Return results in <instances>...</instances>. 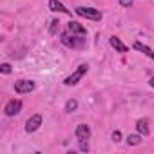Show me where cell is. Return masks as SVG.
Returning <instances> with one entry per match:
<instances>
[{
    "instance_id": "cell-1",
    "label": "cell",
    "mask_w": 154,
    "mask_h": 154,
    "mask_svg": "<svg viewBox=\"0 0 154 154\" xmlns=\"http://www.w3.org/2000/svg\"><path fill=\"white\" fill-rule=\"evenodd\" d=\"M76 15H80L87 20H102V11L94 8H76Z\"/></svg>"
},
{
    "instance_id": "cell-2",
    "label": "cell",
    "mask_w": 154,
    "mask_h": 154,
    "mask_svg": "<svg viewBox=\"0 0 154 154\" xmlns=\"http://www.w3.org/2000/svg\"><path fill=\"white\" fill-rule=\"evenodd\" d=\"M87 69H89V67H87L85 63H84V65H80V67L76 69L71 76H67V78L63 80V84H65V85H76V84H78V82L84 78V74L87 72Z\"/></svg>"
},
{
    "instance_id": "cell-3",
    "label": "cell",
    "mask_w": 154,
    "mask_h": 154,
    "mask_svg": "<svg viewBox=\"0 0 154 154\" xmlns=\"http://www.w3.org/2000/svg\"><path fill=\"white\" fill-rule=\"evenodd\" d=\"M33 89H35V82H31V80H18V82H15V91L18 94H27Z\"/></svg>"
},
{
    "instance_id": "cell-4",
    "label": "cell",
    "mask_w": 154,
    "mask_h": 154,
    "mask_svg": "<svg viewBox=\"0 0 154 154\" xmlns=\"http://www.w3.org/2000/svg\"><path fill=\"white\" fill-rule=\"evenodd\" d=\"M20 109H22V102L20 100H11L4 107V112H6V116H15V114L20 112Z\"/></svg>"
},
{
    "instance_id": "cell-5",
    "label": "cell",
    "mask_w": 154,
    "mask_h": 154,
    "mask_svg": "<svg viewBox=\"0 0 154 154\" xmlns=\"http://www.w3.org/2000/svg\"><path fill=\"white\" fill-rule=\"evenodd\" d=\"M74 134H76V140H78V141H84V140H89L91 138V129H89V125L80 123L78 127H76Z\"/></svg>"
},
{
    "instance_id": "cell-6",
    "label": "cell",
    "mask_w": 154,
    "mask_h": 154,
    "mask_svg": "<svg viewBox=\"0 0 154 154\" xmlns=\"http://www.w3.org/2000/svg\"><path fill=\"white\" fill-rule=\"evenodd\" d=\"M40 125H42V114H33L27 120V123H26V131L27 132H35Z\"/></svg>"
},
{
    "instance_id": "cell-7",
    "label": "cell",
    "mask_w": 154,
    "mask_h": 154,
    "mask_svg": "<svg viewBox=\"0 0 154 154\" xmlns=\"http://www.w3.org/2000/svg\"><path fill=\"white\" fill-rule=\"evenodd\" d=\"M109 44H111V47H112V49H116L118 53H127V51H129V47H127V45H125L118 36H111V38H109Z\"/></svg>"
},
{
    "instance_id": "cell-8",
    "label": "cell",
    "mask_w": 154,
    "mask_h": 154,
    "mask_svg": "<svg viewBox=\"0 0 154 154\" xmlns=\"http://www.w3.org/2000/svg\"><path fill=\"white\" fill-rule=\"evenodd\" d=\"M62 44H65L67 47H78V45H82V42H78V40L74 38V35L71 36L69 33H63L62 35Z\"/></svg>"
},
{
    "instance_id": "cell-9",
    "label": "cell",
    "mask_w": 154,
    "mask_h": 154,
    "mask_svg": "<svg viewBox=\"0 0 154 154\" xmlns=\"http://www.w3.org/2000/svg\"><path fill=\"white\" fill-rule=\"evenodd\" d=\"M69 33H72V35H87V29L82 26V24H78V22H69Z\"/></svg>"
},
{
    "instance_id": "cell-10",
    "label": "cell",
    "mask_w": 154,
    "mask_h": 154,
    "mask_svg": "<svg viewBox=\"0 0 154 154\" xmlns=\"http://www.w3.org/2000/svg\"><path fill=\"white\" fill-rule=\"evenodd\" d=\"M134 49H136V51H140V53H143V54H145V56H149L150 60H154V51H152L150 47L143 45L141 42H134Z\"/></svg>"
},
{
    "instance_id": "cell-11",
    "label": "cell",
    "mask_w": 154,
    "mask_h": 154,
    "mask_svg": "<svg viewBox=\"0 0 154 154\" xmlns=\"http://www.w3.org/2000/svg\"><path fill=\"white\" fill-rule=\"evenodd\" d=\"M49 9H51V11H58V13L69 15V9H65V6H63L62 2H58V0H49Z\"/></svg>"
},
{
    "instance_id": "cell-12",
    "label": "cell",
    "mask_w": 154,
    "mask_h": 154,
    "mask_svg": "<svg viewBox=\"0 0 154 154\" xmlns=\"http://www.w3.org/2000/svg\"><path fill=\"white\" fill-rule=\"evenodd\" d=\"M136 129H138V132L141 136H149V123H147V120H138Z\"/></svg>"
},
{
    "instance_id": "cell-13",
    "label": "cell",
    "mask_w": 154,
    "mask_h": 154,
    "mask_svg": "<svg viewBox=\"0 0 154 154\" xmlns=\"http://www.w3.org/2000/svg\"><path fill=\"white\" fill-rule=\"evenodd\" d=\"M127 143L129 145H140L141 143V136L140 134H129L127 136Z\"/></svg>"
},
{
    "instance_id": "cell-14",
    "label": "cell",
    "mask_w": 154,
    "mask_h": 154,
    "mask_svg": "<svg viewBox=\"0 0 154 154\" xmlns=\"http://www.w3.org/2000/svg\"><path fill=\"white\" fill-rule=\"evenodd\" d=\"M76 107H78V102H76L74 98H72V100H67V103H65V111H67V112L76 111Z\"/></svg>"
},
{
    "instance_id": "cell-15",
    "label": "cell",
    "mask_w": 154,
    "mask_h": 154,
    "mask_svg": "<svg viewBox=\"0 0 154 154\" xmlns=\"http://www.w3.org/2000/svg\"><path fill=\"white\" fill-rule=\"evenodd\" d=\"M58 24H60L58 20H53V22H51V29H49V33H51V35H54V33L58 31Z\"/></svg>"
},
{
    "instance_id": "cell-16",
    "label": "cell",
    "mask_w": 154,
    "mask_h": 154,
    "mask_svg": "<svg viewBox=\"0 0 154 154\" xmlns=\"http://www.w3.org/2000/svg\"><path fill=\"white\" fill-rule=\"evenodd\" d=\"M0 71H2L4 74H9L11 72V65L9 63H2V65H0Z\"/></svg>"
},
{
    "instance_id": "cell-17",
    "label": "cell",
    "mask_w": 154,
    "mask_h": 154,
    "mask_svg": "<svg viewBox=\"0 0 154 154\" xmlns=\"http://www.w3.org/2000/svg\"><path fill=\"white\" fill-rule=\"evenodd\" d=\"M120 140H122V132H120V131H114V132H112V141L118 143Z\"/></svg>"
},
{
    "instance_id": "cell-18",
    "label": "cell",
    "mask_w": 154,
    "mask_h": 154,
    "mask_svg": "<svg viewBox=\"0 0 154 154\" xmlns=\"http://www.w3.org/2000/svg\"><path fill=\"white\" fill-rule=\"evenodd\" d=\"M132 2H134V0H120V6L122 8H131Z\"/></svg>"
},
{
    "instance_id": "cell-19",
    "label": "cell",
    "mask_w": 154,
    "mask_h": 154,
    "mask_svg": "<svg viewBox=\"0 0 154 154\" xmlns=\"http://www.w3.org/2000/svg\"><path fill=\"white\" fill-rule=\"evenodd\" d=\"M80 150H84V152H87V150H89V145H87V140H84V141H80Z\"/></svg>"
},
{
    "instance_id": "cell-20",
    "label": "cell",
    "mask_w": 154,
    "mask_h": 154,
    "mask_svg": "<svg viewBox=\"0 0 154 154\" xmlns=\"http://www.w3.org/2000/svg\"><path fill=\"white\" fill-rule=\"evenodd\" d=\"M149 84H150V85H152V87H154V76H152V78H150V80H149Z\"/></svg>"
}]
</instances>
